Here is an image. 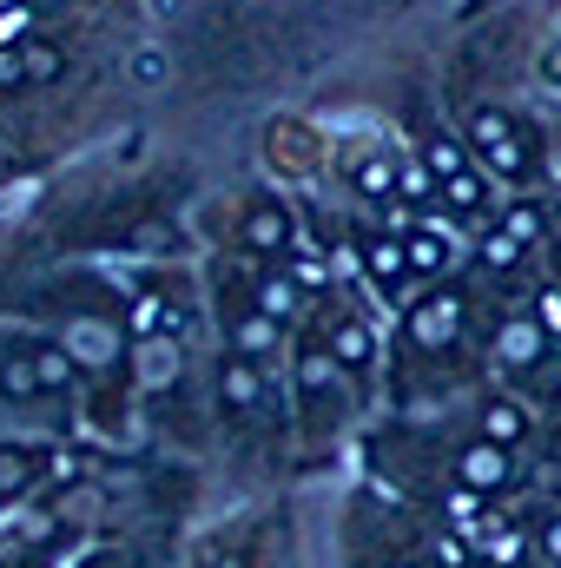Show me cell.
Here are the masks:
<instances>
[{"label": "cell", "mask_w": 561, "mask_h": 568, "mask_svg": "<svg viewBox=\"0 0 561 568\" xmlns=\"http://www.w3.org/2000/svg\"><path fill=\"white\" fill-rule=\"evenodd\" d=\"M47 297V331L60 337V351L80 364V377L100 390L93 404L106 410V424H120V404H126V377H133V317H126V297L100 272H60V278L40 284Z\"/></svg>", "instance_id": "1"}, {"label": "cell", "mask_w": 561, "mask_h": 568, "mask_svg": "<svg viewBox=\"0 0 561 568\" xmlns=\"http://www.w3.org/2000/svg\"><path fill=\"white\" fill-rule=\"evenodd\" d=\"M456 133L482 159V172L496 185L516 192H542L555 172V140L522 113V106H456Z\"/></svg>", "instance_id": "2"}, {"label": "cell", "mask_w": 561, "mask_h": 568, "mask_svg": "<svg viewBox=\"0 0 561 568\" xmlns=\"http://www.w3.org/2000/svg\"><path fill=\"white\" fill-rule=\"evenodd\" d=\"M80 364L60 351L53 331L40 324H13L0 331V404L13 410H40V404H73L80 397Z\"/></svg>", "instance_id": "3"}, {"label": "cell", "mask_w": 561, "mask_h": 568, "mask_svg": "<svg viewBox=\"0 0 561 568\" xmlns=\"http://www.w3.org/2000/svg\"><path fill=\"white\" fill-rule=\"evenodd\" d=\"M290 377H297V429L304 436H330L357 417V377L324 351V337L290 344Z\"/></svg>", "instance_id": "4"}, {"label": "cell", "mask_w": 561, "mask_h": 568, "mask_svg": "<svg viewBox=\"0 0 561 568\" xmlns=\"http://www.w3.org/2000/svg\"><path fill=\"white\" fill-rule=\"evenodd\" d=\"M482 357H489V371L502 384H536L542 371L561 364V344H555V331L536 317V304H502L482 324Z\"/></svg>", "instance_id": "5"}, {"label": "cell", "mask_w": 561, "mask_h": 568, "mask_svg": "<svg viewBox=\"0 0 561 568\" xmlns=\"http://www.w3.org/2000/svg\"><path fill=\"white\" fill-rule=\"evenodd\" d=\"M555 225H561V212L542 192H516V205H502V212L489 219V232H482V245H476V272H489V278L522 272L536 252H549Z\"/></svg>", "instance_id": "6"}, {"label": "cell", "mask_w": 561, "mask_h": 568, "mask_svg": "<svg viewBox=\"0 0 561 568\" xmlns=\"http://www.w3.org/2000/svg\"><path fill=\"white\" fill-rule=\"evenodd\" d=\"M344 252L357 258L364 284H370L384 304H410L417 272H410V252H404V225H397V219H390V225H384V212H364V219H350V232H344Z\"/></svg>", "instance_id": "7"}, {"label": "cell", "mask_w": 561, "mask_h": 568, "mask_svg": "<svg viewBox=\"0 0 561 568\" xmlns=\"http://www.w3.org/2000/svg\"><path fill=\"white\" fill-rule=\"evenodd\" d=\"M205 311H212L225 351H245V357H258V364H278L284 351H290V324L272 317L265 304H252L245 291H232V284H212V304H205Z\"/></svg>", "instance_id": "8"}, {"label": "cell", "mask_w": 561, "mask_h": 568, "mask_svg": "<svg viewBox=\"0 0 561 568\" xmlns=\"http://www.w3.org/2000/svg\"><path fill=\"white\" fill-rule=\"evenodd\" d=\"M310 232L297 225V212H290V199L272 192V185H252L245 199H238V252H258V258H290L297 245H304Z\"/></svg>", "instance_id": "9"}, {"label": "cell", "mask_w": 561, "mask_h": 568, "mask_svg": "<svg viewBox=\"0 0 561 568\" xmlns=\"http://www.w3.org/2000/svg\"><path fill=\"white\" fill-rule=\"evenodd\" d=\"M516 456L522 449H502V443H489V436H456L449 443V483L456 489H469V496H502V489H516Z\"/></svg>", "instance_id": "10"}, {"label": "cell", "mask_w": 561, "mask_h": 568, "mask_svg": "<svg viewBox=\"0 0 561 568\" xmlns=\"http://www.w3.org/2000/svg\"><path fill=\"white\" fill-rule=\"evenodd\" d=\"M317 337H324V351H330L350 377H370V371L384 364V331H377V317H364V311H330Z\"/></svg>", "instance_id": "11"}, {"label": "cell", "mask_w": 561, "mask_h": 568, "mask_svg": "<svg viewBox=\"0 0 561 568\" xmlns=\"http://www.w3.org/2000/svg\"><path fill=\"white\" fill-rule=\"evenodd\" d=\"M469 417H476V436H489V443H502V449H529L536 443V404H522L516 397V384L509 390H482L476 404H469Z\"/></svg>", "instance_id": "12"}, {"label": "cell", "mask_w": 561, "mask_h": 568, "mask_svg": "<svg viewBox=\"0 0 561 568\" xmlns=\"http://www.w3.org/2000/svg\"><path fill=\"white\" fill-rule=\"evenodd\" d=\"M40 476H47V449L40 443H0V503H20Z\"/></svg>", "instance_id": "13"}, {"label": "cell", "mask_w": 561, "mask_h": 568, "mask_svg": "<svg viewBox=\"0 0 561 568\" xmlns=\"http://www.w3.org/2000/svg\"><path fill=\"white\" fill-rule=\"evenodd\" d=\"M13 53H20V87H53L67 73V47L53 33H27Z\"/></svg>", "instance_id": "14"}, {"label": "cell", "mask_w": 561, "mask_h": 568, "mask_svg": "<svg viewBox=\"0 0 561 568\" xmlns=\"http://www.w3.org/2000/svg\"><path fill=\"white\" fill-rule=\"evenodd\" d=\"M536 562L561 568V496L549 509H536Z\"/></svg>", "instance_id": "15"}, {"label": "cell", "mask_w": 561, "mask_h": 568, "mask_svg": "<svg viewBox=\"0 0 561 568\" xmlns=\"http://www.w3.org/2000/svg\"><path fill=\"white\" fill-rule=\"evenodd\" d=\"M133 80H165V53H133Z\"/></svg>", "instance_id": "16"}, {"label": "cell", "mask_w": 561, "mask_h": 568, "mask_svg": "<svg viewBox=\"0 0 561 568\" xmlns=\"http://www.w3.org/2000/svg\"><path fill=\"white\" fill-rule=\"evenodd\" d=\"M549 417H555V424H561V377H555V384H549Z\"/></svg>", "instance_id": "17"}, {"label": "cell", "mask_w": 561, "mask_h": 568, "mask_svg": "<svg viewBox=\"0 0 561 568\" xmlns=\"http://www.w3.org/2000/svg\"><path fill=\"white\" fill-rule=\"evenodd\" d=\"M549 258H555V278H561V225H555V239H549Z\"/></svg>", "instance_id": "18"}, {"label": "cell", "mask_w": 561, "mask_h": 568, "mask_svg": "<svg viewBox=\"0 0 561 568\" xmlns=\"http://www.w3.org/2000/svg\"><path fill=\"white\" fill-rule=\"evenodd\" d=\"M549 140H555V165H561V120H555V133H549Z\"/></svg>", "instance_id": "19"}]
</instances>
